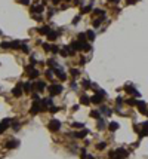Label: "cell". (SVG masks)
Wrapping results in <instances>:
<instances>
[{"mask_svg": "<svg viewBox=\"0 0 148 159\" xmlns=\"http://www.w3.org/2000/svg\"><path fill=\"white\" fill-rule=\"evenodd\" d=\"M79 21H80V15H77L76 18L73 20V24H74V25H77V24H79Z\"/></svg>", "mask_w": 148, "mask_h": 159, "instance_id": "obj_45", "label": "cell"}, {"mask_svg": "<svg viewBox=\"0 0 148 159\" xmlns=\"http://www.w3.org/2000/svg\"><path fill=\"white\" fill-rule=\"evenodd\" d=\"M21 42H11V49H21Z\"/></svg>", "mask_w": 148, "mask_h": 159, "instance_id": "obj_25", "label": "cell"}, {"mask_svg": "<svg viewBox=\"0 0 148 159\" xmlns=\"http://www.w3.org/2000/svg\"><path fill=\"white\" fill-rule=\"evenodd\" d=\"M108 158H110V159H114V158H116V152H110V153H108Z\"/></svg>", "mask_w": 148, "mask_h": 159, "instance_id": "obj_47", "label": "cell"}, {"mask_svg": "<svg viewBox=\"0 0 148 159\" xmlns=\"http://www.w3.org/2000/svg\"><path fill=\"white\" fill-rule=\"evenodd\" d=\"M88 159H95V158H93L92 155H89V156H88Z\"/></svg>", "mask_w": 148, "mask_h": 159, "instance_id": "obj_56", "label": "cell"}, {"mask_svg": "<svg viewBox=\"0 0 148 159\" xmlns=\"http://www.w3.org/2000/svg\"><path fill=\"white\" fill-rule=\"evenodd\" d=\"M46 37H47V40H50V42H53V40H56V37H58V33L56 31H49L47 34H46Z\"/></svg>", "mask_w": 148, "mask_h": 159, "instance_id": "obj_11", "label": "cell"}, {"mask_svg": "<svg viewBox=\"0 0 148 159\" xmlns=\"http://www.w3.org/2000/svg\"><path fill=\"white\" fill-rule=\"evenodd\" d=\"M36 88H37V91L41 92V91L46 89V83L43 82V80H37V82H36Z\"/></svg>", "mask_w": 148, "mask_h": 159, "instance_id": "obj_13", "label": "cell"}, {"mask_svg": "<svg viewBox=\"0 0 148 159\" xmlns=\"http://www.w3.org/2000/svg\"><path fill=\"white\" fill-rule=\"evenodd\" d=\"M53 72H55V74H56V77L59 79V80H65V79H67V74H65L61 68H55Z\"/></svg>", "mask_w": 148, "mask_h": 159, "instance_id": "obj_8", "label": "cell"}, {"mask_svg": "<svg viewBox=\"0 0 148 159\" xmlns=\"http://www.w3.org/2000/svg\"><path fill=\"white\" fill-rule=\"evenodd\" d=\"M108 129L111 131V132H114V131H117L118 129V123L117 122H111L110 125H108Z\"/></svg>", "mask_w": 148, "mask_h": 159, "instance_id": "obj_20", "label": "cell"}, {"mask_svg": "<svg viewBox=\"0 0 148 159\" xmlns=\"http://www.w3.org/2000/svg\"><path fill=\"white\" fill-rule=\"evenodd\" d=\"M28 76H30V79H36L39 76V72H37L36 68H31L30 72H28Z\"/></svg>", "mask_w": 148, "mask_h": 159, "instance_id": "obj_22", "label": "cell"}, {"mask_svg": "<svg viewBox=\"0 0 148 159\" xmlns=\"http://www.w3.org/2000/svg\"><path fill=\"white\" fill-rule=\"evenodd\" d=\"M104 128H105V122H104L102 118H99L98 119V129H104Z\"/></svg>", "mask_w": 148, "mask_h": 159, "instance_id": "obj_29", "label": "cell"}, {"mask_svg": "<svg viewBox=\"0 0 148 159\" xmlns=\"http://www.w3.org/2000/svg\"><path fill=\"white\" fill-rule=\"evenodd\" d=\"M47 91L50 94V97H55V95H59L61 92H62V86H61L59 83H52L47 86Z\"/></svg>", "mask_w": 148, "mask_h": 159, "instance_id": "obj_1", "label": "cell"}, {"mask_svg": "<svg viewBox=\"0 0 148 159\" xmlns=\"http://www.w3.org/2000/svg\"><path fill=\"white\" fill-rule=\"evenodd\" d=\"M105 147H107V143H99V144L96 146V149H98V150H104Z\"/></svg>", "mask_w": 148, "mask_h": 159, "instance_id": "obj_42", "label": "cell"}, {"mask_svg": "<svg viewBox=\"0 0 148 159\" xmlns=\"http://www.w3.org/2000/svg\"><path fill=\"white\" fill-rule=\"evenodd\" d=\"M33 18L36 20V21H41V16L40 15H33Z\"/></svg>", "mask_w": 148, "mask_h": 159, "instance_id": "obj_51", "label": "cell"}, {"mask_svg": "<svg viewBox=\"0 0 148 159\" xmlns=\"http://www.w3.org/2000/svg\"><path fill=\"white\" fill-rule=\"evenodd\" d=\"M86 61H88V60H86L84 57H82V58H80V66H83V64H86Z\"/></svg>", "mask_w": 148, "mask_h": 159, "instance_id": "obj_49", "label": "cell"}, {"mask_svg": "<svg viewBox=\"0 0 148 159\" xmlns=\"http://www.w3.org/2000/svg\"><path fill=\"white\" fill-rule=\"evenodd\" d=\"M31 12L41 13V12H43V5H39V6H33V7H31Z\"/></svg>", "mask_w": 148, "mask_h": 159, "instance_id": "obj_21", "label": "cell"}, {"mask_svg": "<svg viewBox=\"0 0 148 159\" xmlns=\"http://www.w3.org/2000/svg\"><path fill=\"white\" fill-rule=\"evenodd\" d=\"M70 73H71V76H74V77H77V76L80 74V72L77 68H71V70H70Z\"/></svg>", "mask_w": 148, "mask_h": 159, "instance_id": "obj_35", "label": "cell"}, {"mask_svg": "<svg viewBox=\"0 0 148 159\" xmlns=\"http://www.w3.org/2000/svg\"><path fill=\"white\" fill-rule=\"evenodd\" d=\"M82 159H88V153H86L84 152V150H83V152H82V156H80Z\"/></svg>", "mask_w": 148, "mask_h": 159, "instance_id": "obj_50", "label": "cell"}, {"mask_svg": "<svg viewBox=\"0 0 148 159\" xmlns=\"http://www.w3.org/2000/svg\"><path fill=\"white\" fill-rule=\"evenodd\" d=\"M18 2H19L21 5H25V6H28V5H30V0H18Z\"/></svg>", "mask_w": 148, "mask_h": 159, "instance_id": "obj_46", "label": "cell"}, {"mask_svg": "<svg viewBox=\"0 0 148 159\" xmlns=\"http://www.w3.org/2000/svg\"><path fill=\"white\" fill-rule=\"evenodd\" d=\"M5 131H6V128H5V126L2 125V122H0V134H3Z\"/></svg>", "mask_w": 148, "mask_h": 159, "instance_id": "obj_48", "label": "cell"}, {"mask_svg": "<svg viewBox=\"0 0 148 159\" xmlns=\"http://www.w3.org/2000/svg\"><path fill=\"white\" fill-rule=\"evenodd\" d=\"M74 137H77V138H83V137H86L88 135V129H83V131H79V132H76V134H73Z\"/></svg>", "mask_w": 148, "mask_h": 159, "instance_id": "obj_16", "label": "cell"}, {"mask_svg": "<svg viewBox=\"0 0 148 159\" xmlns=\"http://www.w3.org/2000/svg\"><path fill=\"white\" fill-rule=\"evenodd\" d=\"M127 104H130V106H135V104H136V101H135V100H127Z\"/></svg>", "mask_w": 148, "mask_h": 159, "instance_id": "obj_53", "label": "cell"}, {"mask_svg": "<svg viewBox=\"0 0 148 159\" xmlns=\"http://www.w3.org/2000/svg\"><path fill=\"white\" fill-rule=\"evenodd\" d=\"M108 2H111V3H116V2H118V0H108Z\"/></svg>", "mask_w": 148, "mask_h": 159, "instance_id": "obj_55", "label": "cell"}, {"mask_svg": "<svg viewBox=\"0 0 148 159\" xmlns=\"http://www.w3.org/2000/svg\"><path fill=\"white\" fill-rule=\"evenodd\" d=\"M47 128H49V131H52V132H56V131L61 129V122H59L58 119H50L49 123H47Z\"/></svg>", "mask_w": 148, "mask_h": 159, "instance_id": "obj_3", "label": "cell"}, {"mask_svg": "<svg viewBox=\"0 0 148 159\" xmlns=\"http://www.w3.org/2000/svg\"><path fill=\"white\" fill-rule=\"evenodd\" d=\"M116 155H117L118 158H121V159H126V158L129 156L127 150H124V149H117V150H116Z\"/></svg>", "mask_w": 148, "mask_h": 159, "instance_id": "obj_9", "label": "cell"}, {"mask_svg": "<svg viewBox=\"0 0 148 159\" xmlns=\"http://www.w3.org/2000/svg\"><path fill=\"white\" fill-rule=\"evenodd\" d=\"M104 98H105V92H104L102 89H99L98 92H95V95H92L90 103H93V104H101Z\"/></svg>", "mask_w": 148, "mask_h": 159, "instance_id": "obj_2", "label": "cell"}, {"mask_svg": "<svg viewBox=\"0 0 148 159\" xmlns=\"http://www.w3.org/2000/svg\"><path fill=\"white\" fill-rule=\"evenodd\" d=\"M80 103L84 104V106H88V104H90V98H89L88 95H82L80 97Z\"/></svg>", "mask_w": 148, "mask_h": 159, "instance_id": "obj_18", "label": "cell"}, {"mask_svg": "<svg viewBox=\"0 0 148 159\" xmlns=\"http://www.w3.org/2000/svg\"><path fill=\"white\" fill-rule=\"evenodd\" d=\"M90 116H92V118H98V119H99V112L92 110V112H90Z\"/></svg>", "mask_w": 148, "mask_h": 159, "instance_id": "obj_41", "label": "cell"}, {"mask_svg": "<svg viewBox=\"0 0 148 159\" xmlns=\"http://www.w3.org/2000/svg\"><path fill=\"white\" fill-rule=\"evenodd\" d=\"M31 88H33L31 82H25V83L22 85V89H24V92H30V91H31Z\"/></svg>", "mask_w": 148, "mask_h": 159, "instance_id": "obj_19", "label": "cell"}, {"mask_svg": "<svg viewBox=\"0 0 148 159\" xmlns=\"http://www.w3.org/2000/svg\"><path fill=\"white\" fill-rule=\"evenodd\" d=\"M59 110V107H56V106H50V107H49V112L50 113H56Z\"/></svg>", "mask_w": 148, "mask_h": 159, "instance_id": "obj_38", "label": "cell"}, {"mask_svg": "<svg viewBox=\"0 0 148 159\" xmlns=\"http://www.w3.org/2000/svg\"><path fill=\"white\" fill-rule=\"evenodd\" d=\"M90 49H92L90 43H88V42H82V51H84V52H89Z\"/></svg>", "mask_w": 148, "mask_h": 159, "instance_id": "obj_17", "label": "cell"}, {"mask_svg": "<svg viewBox=\"0 0 148 159\" xmlns=\"http://www.w3.org/2000/svg\"><path fill=\"white\" fill-rule=\"evenodd\" d=\"M21 51L24 52V54H30V48L25 45V43H22V45H21Z\"/></svg>", "mask_w": 148, "mask_h": 159, "instance_id": "obj_33", "label": "cell"}, {"mask_svg": "<svg viewBox=\"0 0 148 159\" xmlns=\"http://www.w3.org/2000/svg\"><path fill=\"white\" fill-rule=\"evenodd\" d=\"M50 52H53V54H59V48H58L56 45H52V48H50Z\"/></svg>", "mask_w": 148, "mask_h": 159, "instance_id": "obj_36", "label": "cell"}, {"mask_svg": "<svg viewBox=\"0 0 148 159\" xmlns=\"http://www.w3.org/2000/svg\"><path fill=\"white\" fill-rule=\"evenodd\" d=\"M77 39H79V42H86V33H79Z\"/></svg>", "mask_w": 148, "mask_h": 159, "instance_id": "obj_31", "label": "cell"}, {"mask_svg": "<svg viewBox=\"0 0 148 159\" xmlns=\"http://www.w3.org/2000/svg\"><path fill=\"white\" fill-rule=\"evenodd\" d=\"M92 11V5H88V6H82V13H89Z\"/></svg>", "mask_w": 148, "mask_h": 159, "instance_id": "obj_27", "label": "cell"}, {"mask_svg": "<svg viewBox=\"0 0 148 159\" xmlns=\"http://www.w3.org/2000/svg\"><path fill=\"white\" fill-rule=\"evenodd\" d=\"M82 86L84 88V89H89V88H90V82H89V80H86V79H84V80L82 82Z\"/></svg>", "mask_w": 148, "mask_h": 159, "instance_id": "obj_34", "label": "cell"}, {"mask_svg": "<svg viewBox=\"0 0 148 159\" xmlns=\"http://www.w3.org/2000/svg\"><path fill=\"white\" fill-rule=\"evenodd\" d=\"M49 31H50V28L47 27V25H43L41 28H39V33H40V34H47Z\"/></svg>", "mask_w": 148, "mask_h": 159, "instance_id": "obj_26", "label": "cell"}, {"mask_svg": "<svg viewBox=\"0 0 148 159\" xmlns=\"http://www.w3.org/2000/svg\"><path fill=\"white\" fill-rule=\"evenodd\" d=\"M99 110H101V113L107 114V116H110V114H111V110H110V109H107V107H104V106H102V107H101Z\"/></svg>", "mask_w": 148, "mask_h": 159, "instance_id": "obj_32", "label": "cell"}, {"mask_svg": "<svg viewBox=\"0 0 148 159\" xmlns=\"http://www.w3.org/2000/svg\"><path fill=\"white\" fill-rule=\"evenodd\" d=\"M141 135H148V122H144L142 123V131H139Z\"/></svg>", "mask_w": 148, "mask_h": 159, "instance_id": "obj_15", "label": "cell"}, {"mask_svg": "<svg viewBox=\"0 0 148 159\" xmlns=\"http://www.w3.org/2000/svg\"><path fill=\"white\" fill-rule=\"evenodd\" d=\"M104 20H105V15H101V18H98V20H93V27H95V28H98Z\"/></svg>", "mask_w": 148, "mask_h": 159, "instance_id": "obj_14", "label": "cell"}, {"mask_svg": "<svg viewBox=\"0 0 148 159\" xmlns=\"http://www.w3.org/2000/svg\"><path fill=\"white\" fill-rule=\"evenodd\" d=\"M65 2H68V0H65Z\"/></svg>", "mask_w": 148, "mask_h": 159, "instance_id": "obj_57", "label": "cell"}, {"mask_svg": "<svg viewBox=\"0 0 148 159\" xmlns=\"http://www.w3.org/2000/svg\"><path fill=\"white\" fill-rule=\"evenodd\" d=\"M0 48L2 49H11V42H2L0 43Z\"/></svg>", "mask_w": 148, "mask_h": 159, "instance_id": "obj_28", "label": "cell"}, {"mask_svg": "<svg viewBox=\"0 0 148 159\" xmlns=\"http://www.w3.org/2000/svg\"><path fill=\"white\" fill-rule=\"evenodd\" d=\"M70 48H71L73 51H82V42L76 40V42H73L71 45H70Z\"/></svg>", "mask_w": 148, "mask_h": 159, "instance_id": "obj_10", "label": "cell"}, {"mask_svg": "<svg viewBox=\"0 0 148 159\" xmlns=\"http://www.w3.org/2000/svg\"><path fill=\"white\" fill-rule=\"evenodd\" d=\"M136 104H138V109H139V112H141V113H145V114H147V104H145L144 101H138Z\"/></svg>", "mask_w": 148, "mask_h": 159, "instance_id": "obj_12", "label": "cell"}, {"mask_svg": "<svg viewBox=\"0 0 148 159\" xmlns=\"http://www.w3.org/2000/svg\"><path fill=\"white\" fill-rule=\"evenodd\" d=\"M52 72H53L52 68H49L47 72H46V77H47V79H52V77H53V73H52Z\"/></svg>", "mask_w": 148, "mask_h": 159, "instance_id": "obj_40", "label": "cell"}, {"mask_svg": "<svg viewBox=\"0 0 148 159\" xmlns=\"http://www.w3.org/2000/svg\"><path fill=\"white\" fill-rule=\"evenodd\" d=\"M11 122H12V119H9V118H6V119H3V120H2V125H3L5 128H7V126H9V125H11Z\"/></svg>", "mask_w": 148, "mask_h": 159, "instance_id": "obj_30", "label": "cell"}, {"mask_svg": "<svg viewBox=\"0 0 148 159\" xmlns=\"http://www.w3.org/2000/svg\"><path fill=\"white\" fill-rule=\"evenodd\" d=\"M22 94H24V89H22V83H18V85H16V86L13 88V89H12V95L18 98V97H21Z\"/></svg>", "mask_w": 148, "mask_h": 159, "instance_id": "obj_4", "label": "cell"}, {"mask_svg": "<svg viewBox=\"0 0 148 159\" xmlns=\"http://www.w3.org/2000/svg\"><path fill=\"white\" fill-rule=\"evenodd\" d=\"M86 39L88 40H95V33L92 30H88L86 31Z\"/></svg>", "mask_w": 148, "mask_h": 159, "instance_id": "obj_24", "label": "cell"}, {"mask_svg": "<svg viewBox=\"0 0 148 159\" xmlns=\"http://www.w3.org/2000/svg\"><path fill=\"white\" fill-rule=\"evenodd\" d=\"M93 15H105V13H104L102 9H95V11H93Z\"/></svg>", "mask_w": 148, "mask_h": 159, "instance_id": "obj_44", "label": "cell"}, {"mask_svg": "<svg viewBox=\"0 0 148 159\" xmlns=\"http://www.w3.org/2000/svg\"><path fill=\"white\" fill-rule=\"evenodd\" d=\"M71 126H74V128H83V123H80V122H74V123H71Z\"/></svg>", "mask_w": 148, "mask_h": 159, "instance_id": "obj_43", "label": "cell"}, {"mask_svg": "<svg viewBox=\"0 0 148 159\" xmlns=\"http://www.w3.org/2000/svg\"><path fill=\"white\" fill-rule=\"evenodd\" d=\"M5 146H6V149H16L19 146V141L18 140H7Z\"/></svg>", "mask_w": 148, "mask_h": 159, "instance_id": "obj_6", "label": "cell"}, {"mask_svg": "<svg viewBox=\"0 0 148 159\" xmlns=\"http://www.w3.org/2000/svg\"><path fill=\"white\" fill-rule=\"evenodd\" d=\"M50 48H52V45H49V43H43V49H45L46 52H50Z\"/></svg>", "mask_w": 148, "mask_h": 159, "instance_id": "obj_39", "label": "cell"}, {"mask_svg": "<svg viewBox=\"0 0 148 159\" xmlns=\"http://www.w3.org/2000/svg\"><path fill=\"white\" fill-rule=\"evenodd\" d=\"M70 86H71L73 89H77V83H76V82H71V83H70Z\"/></svg>", "mask_w": 148, "mask_h": 159, "instance_id": "obj_52", "label": "cell"}, {"mask_svg": "<svg viewBox=\"0 0 148 159\" xmlns=\"http://www.w3.org/2000/svg\"><path fill=\"white\" fill-rule=\"evenodd\" d=\"M47 66H49V67H56L58 64H56L55 60H49V61H47Z\"/></svg>", "mask_w": 148, "mask_h": 159, "instance_id": "obj_37", "label": "cell"}, {"mask_svg": "<svg viewBox=\"0 0 148 159\" xmlns=\"http://www.w3.org/2000/svg\"><path fill=\"white\" fill-rule=\"evenodd\" d=\"M40 112H41V106H40V103H39V101H34V103L31 104L30 113H31V114H37V113H40Z\"/></svg>", "mask_w": 148, "mask_h": 159, "instance_id": "obj_5", "label": "cell"}, {"mask_svg": "<svg viewBox=\"0 0 148 159\" xmlns=\"http://www.w3.org/2000/svg\"><path fill=\"white\" fill-rule=\"evenodd\" d=\"M59 2H61V0H52V3H53V5H58Z\"/></svg>", "mask_w": 148, "mask_h": 159, "instance_id": "obj_54", "label": "cell"}, {"mask_svg": "<svg viewBox=\"0 0 148 159\" xmlns=\"http://www.w3.org/2000/svg\"><path fill=\"white\" fill-rule=\"evenodd\" d=\"M40 106H41V112L49 110V106H52V100H50V98H45V100H41Z\"/></svg>", "mask_w": 148, "mask_h": 159, "instance_id": "obj_7", "label": "cell"}, {"mask_svg": "<svg viewBox=\"0 0 148 159\" xmlns=\"http://www.w3.org/2000/svg\"><path fill=\"white\" fill-rule=\"evenodd\" d=\"M126 91H127L129 94H132L133 97H139V92H138V91H135L132 86H126Z\"/></svg>", "mask_w": 148, "mask_h": 159, "instance_id": "obj_23", "label": "cell"}]
</instances>
